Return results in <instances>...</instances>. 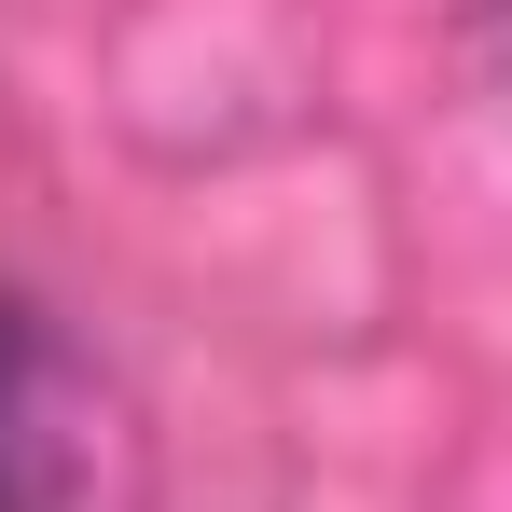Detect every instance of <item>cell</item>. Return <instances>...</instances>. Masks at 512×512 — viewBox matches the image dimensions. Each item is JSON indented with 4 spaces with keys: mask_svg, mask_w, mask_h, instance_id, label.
<instances>
[{
    "mask_svg": "<svg viewBox=\"0 0 512 512\" xmlns=\"http://www.w3.org/2000/svg\"><path fill=\"white\" fill-rule=\"evenodd\" d=\"M56 443H42V319L0 291V512H42Z\"/></svg>",
    "mask_w": 512,
    "mask_h": 512,
    "instance_id": "cell-1",
    "label": "cell"
}]
</instances>
